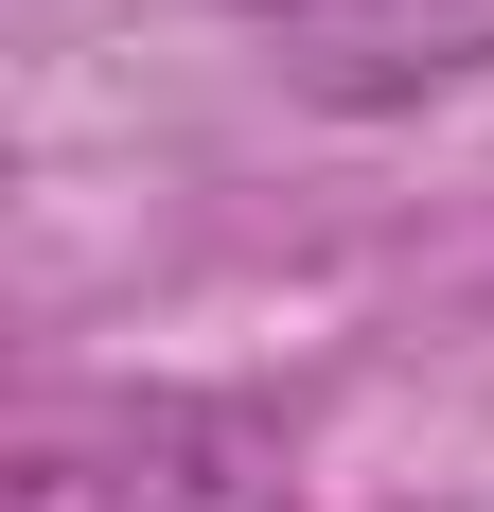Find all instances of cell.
Instances as JSON below:
<instances>
[{"mask_svg":"<svg viewBox=\"0 0 494 512\" xmlns=\"http://www.w3.org/2000/svg\"><path fill=\"white\" fill-rule=\"evenodd\" d=\"M0 512H300V424L265 389H106L18 424Z\"/></svg>","mask_w":494,"mask_h":512,"instance_id":"6da1fadb","label":"cell"},{"mask_svg":"<svg viewBox=\"0 0 494 512\" xmlns=\"http://www.w3.org/2000/svg\"><path fill=\"white\" fill-rule=\"evenodd\" d=\"M265 36H300L283 71L318 106H406V89H477L494 71V18H442V0H247Z\"/></svg>","mask_w":494,"mask_h":512,"instance_id":"7a4b0ae2","label":"cell"}]
</instances>
